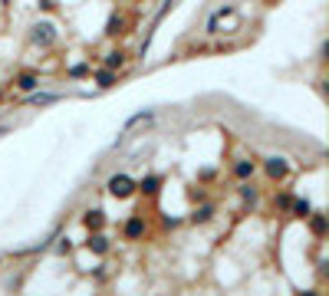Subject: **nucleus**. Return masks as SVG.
<instances>
[{
	"label": "nucleus",
	"mask_w": 329,
	"mask_h": 296,
	"mask_svg": "<svg viewBox=\"0 0 329 296\" xmlns=\"http://www.w3.org/2000/svg\"><path fill=\"white\" fill-rule=\"evenodd\" d=\"M283 158H270V174H283Z\"/></svg>",
	"instance_id": "2"
},
{
	"label": "nucleus",
	"mask_w": 329,
	"mask_h": 296,
	"mask_svg": "<svg viewBox=\"0 0 329 296\" xmlns=\"http://www.w3.org/2000/svg\"><path fill=\"white\" fill-rule=\"evenodd\" d=\"M125 234H129V237H138V234H142V221H132L129 227H125Z\"/></svg>",
	"instance_id": "3"
},
{
	"label": "nucleus",
	"mask_w": 329,
	"mask_h": 296,
	"mask_svg": "<svg viewBox=\"0 0 329 296\" xmlns=\"http://www.w3.org/2000/svg\"><path fill=\"white\" fill-rule=\"evenodd\" d=\"M109 191L115 197H125V194H132V181L125 178V174H115V178L109 181Z\"/></svg>",
	"instance_id": "1"
},
{
	"label": "nucleus",
	"mask_w": 329,
	"mask_h": 296,
	"mask_svg": "<svg viewBox=\"0 0 329 296\" xmlns=\"http://www.w3.org/2000/svg\"><path fill=\"white\" fill-rule=\"evenodd\" d=\"M37 86V79H33V76H23V79H20V89H33Z\"/></svg>",
	"instance_id": "4"
}]
</instances>
